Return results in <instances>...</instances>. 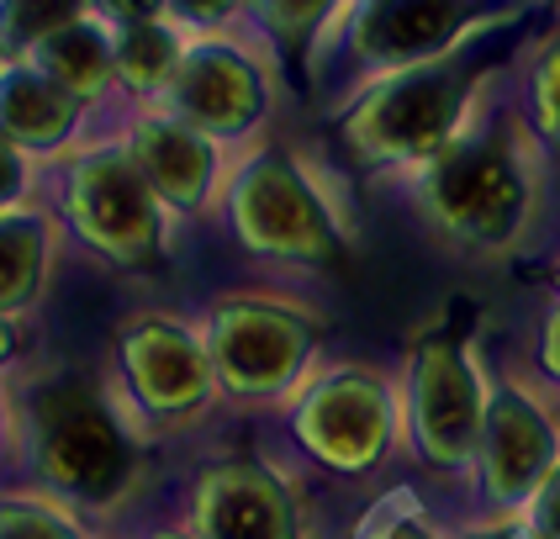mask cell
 I'll use <instances>...</instances> for the list:
<instances>
[{
	"mask_svg": "<svg viewBox=\"0 0 560 539\" xmlns=\"http://www.w3.org/2000/svg\"><path fill=\"white\" fill-rule=\"evenodd\" d=\"M513 201H518V186H513L508 164L487 149H470L439 175V207L476 233H498L513 212Z\"/></svg>",
	"mask_w": 560,
	"mask_h": 539,
	"instance_id": "cell-1",
	"label": "cell"
},
{
	"mask_svg": "<svg viewBox=\"0 0 560 539\" xmlns=\"http://www.w3.org/2000/svg\"><path fill=\"white\" fill-rule=\"evenodd\" d=\"M455 80H412V85H397L392 95H381L371 106V122L375 132L392 143V149H429L444 122L455 117Z\"/></svg>",
	"mask_w": 560,
	"mask_h": 539,
	"instance_id": "cell-2",
	"label": "cell"
},
{
	"mask_svg": "<svg viewBox=\"0 0 560 539\" xmlns=\"http://www.w3.org/2000/svg\"><path fill=\"white\" fill-rule=\"evenodd\" d=\"M460 16H466V0H381L365 16L360 37L375 54H418L444 43L460 27Z\"/></svg>",
	"mask_w": 560,
	"mask_h": 539,
	"instance_id": "cell-3",
	"label": "cell"
},
{
	"mask_svg": "<svg viewBox=\"0 0 560 539\" xmlns=\"http://www.w3.org/2000/svg\"><path fill=\"white\" fill-rule=\"evenodd\" d=\"M48 440H54V466H59L63 481L101 487L106 476L117 471V440H112V429H106L85 402H74L69 418H59V423L48 429Z\"/></svg>",
	"mask_w": 560,
	"mask_h": 539,
	"instance_id": "cell-4",
	"label": "cell"
},
{
	"mask_svg": "<svg viewBox=\"0 0 560 539\" xmlns=\"http://www.w3.org/2000/svg\"><path fill=\"white\" fill-rule=\"evenodd\" d=\"M186 106L196 117H207V122H233V117H244L254 106V80L233 59L207 54V59L190 63L186 74Z\"/></svg>",
	"mask_w": 560,
	"mask_h": 539,
	"instance_id": "cell-5",
	"label": "cell"
},
{
	"mask_svg": "<svg viewBox=\"0 0 560 539\" xmlns=\"http://www.w3.org/2000/svg\"><path fill=\"white\" fill-rule=\"evenodd\" d=\"M470 434V391L460 365L439 349L429 360V440L439 455H455Z\"/></svg>",
	"mask_w": 560,
	"mask_h": 539,
	"instance_id": "cell-6",
	"label": "cell"
},
{
	"mask_svg": "<svg viewBox=\"0 0 560 539\" xmlns=\"http://www.w3.org/2000/svg\"><path fill=\"white\" fill-rule=\"evenodd\" d=\"M143 154H149V169H154V180L164 190H175V196H196V190H201L207 149H201L196 138L175 132V127H154V132L143 138Z\"/></svg>",
	"mask_w": 560,
	"mask_h": 539,
	"instance_id": "cell-7",
	"label": "cell"
},
{
	"mask_svg": "<svg viewBox=\"0 0 560 539\" xmlns=\"http://www.w3.org/2000/svg\"><path fill=\"white\" fill-rule=\"evenodd\" d=\"M0 117L16 127V132H32V138H54L69 117V101H63L54 85L43 80H11L5 85V101H0Z\"/></svg>",
	"mask_w": 560,
	"mask_h": 539,
	"instance_id": "cell-8",
	"label": "cell"
},
{
	"mask_svg": "<svg viewBox=\"0 0 560 539\" xmlns=\"http://www.w3.org/2000/svg\"><path fill=\"white\" fill-rule=\"evenodd\" d=\"M492 440L502 449V487H524L529 471L539 466V455H545V434H539V423H534L524 408H508L498 412V429H492Z\"/></svg>",
	"mask_w": 560,
	"mask_h": 539,
	"instance_id": "cell-9",
	"label": "cell"
},
{
	"mask_svg": "<svg viewBox=\"0 0 560 539\" xmlns=\"http://www.w3.org/2000/svg\"><path fill=\"white\" fill-rule=\"evenodd\" d=\"M43 59H48V69L59 74L69 91H91L95 80L106 74V48H101L95 32H54Z\"/></svg>",
	"mask_w": 560,
	"mask_h": 539,
	"instance_id": "cell-10",
	"label": "cell"
},
{
	"mask_svg": "<svg viewBox=\"0 0 560 539\" xmlns=\"http://www.w3.org/2000/svg\"><path fill=\"white\" fill-rule=\"evenodd\" d=\"M170 59H175V43H170L164 32H154V27H132L122 37V54H117V63H122V74L132 80V85L159 80V74L170 69Z\"/></svg>",
	"mask_w": 560,
	"mask_h": 539,
	"instance_id": "cell-11",
	"label": "cell"
},
{
	"mask_svg": "<svg viewBox=\"0 0 560 539\" xmlns=\"http://www.w3.org/2000/svg\"><path fill=\"white\" fill-rule=\"evenodd\" d=\"M80 0H11L5 5V32L11 37H37V32H63L74 22Z\"/></svg>",
	"mask_w": 560,
	"mask_h": 539,
	"instance_id": "cell-12",
	"label": "cell"
},
{
	"mask_svg": "<svg viewBox=\"0 0 560 539\" xmlns=\"http://www.w3.org/2000/svg\"><path fill=\"white\" fill-rule=\"evenodd\" d=\"M265 5H270V16H276V22H307L323 0H265Z\"/></svg>",
	"mask_w": 560,
	"mask_h": 539,
	"instance_id": "cell-13",
	"label": "cell"
},
{
	"mask_svg": "<svg viewBox=\"0 0 560 539\" xmlns=\"http://www.w3.org/2000/svg\"><path fill=\"white\" fill-rule=\"evenodd\" d=\"M545 106H550V117H556V127H560V59L545 69Z\"/></svg>",
	"mask_w": 560,
	"mask_h": 539,
	"instance_id": "cell-14",
	"label": "cell"
},
{
	"mask_svg": "<svg viewBox=\"0 0 560 539\" xmlns=\"http://www.w3.org/2000/svg\"><path fill=\"white\" fill-rule=\"evenodd\" d=\"M159 0H106V11H117V16H149Z\"/></svg>",
	"mask_w": 560,
	"mask_h": 539,
	"instance_id": "cell-15",
	"label": "cell"
},
{
	"mask_svg": "<svg viewBox=\"0 0 560 539\" xmlns=\"http://www.w3.org/2000/svg\"><path fill=\"white\" fill-rule=\"evenodd\" d=\"M175 5H180L186 16H218V11L228 5V0H175Z\"/></svg>",
	"mask_w": 560,
	"mask_h": 539,
	"instance_id": "cell-16",
	"label": "cell"
},
{
	"mask_svg": "<svg viewBox=\"0 0 560 539\" xmlns=\"http://www.w3.org/2000/svg\"><path fill=\"white\" fill-rule=\"evenodd\" d=\"M550 529H556V535H560V492H556V497H550Z\"/></svg>",
	"mask_w": 560,
	"mask_h": 539,
	"instance_id": "cell-17",
	"label": "cell"
},
{
	"mask_svg": "<svg viewBox=\"0 0 560 539\" xmlns=\"http://www.w3.org/2000/svg\"><path fill=\"white\" fill-rule=\"evenodd\" d=\"M392 539H429V535H423V529H412V524H407V529H397V535H392Z\"/></svg>",
	"mask_w": 560,
	"mask_h": 539,
	"instance_id": "cell-18",
	"label": "cell"
},
{
	"mask_svg": "<svg viewBox=\"0 0 560 539\" xmlns=\"http://www.w3.org/2000/svg\"><path fill=\"white\" fill-rule=\"evenodd\" d=\"M11 539H37V529H32V524H27V529H22V535H11Z\"/></svg>",
	"mask_w": 560,
	"mask_h": 539,
	"instance_id": "cell-19",
	"label": "cell"
},
{
	"mask_svg": "<svg viewBox=\"0 0 560 539\" xmlns=\"http://www.w3.org/2000/svg\"><path fill=\"white\" fill-rule=\"evenodd\" d=\"M5 180H11V169H5V159H0V186H5Z\"/></svg>",
	"mask_w": 560,
	"mask_h": 539,
	"instance_id": "cell-20",
	"label": "cell"
},
{
	"mask_svg": "<svg viewBox=\"0 0 560 539\" xmlns=\"http://www.w3.org/2000/svg\"><path fill=\"white\" fill-rule=\"evenodd\" d=\"M0 349H5V333H0Z\"/></svg>",
	"mask_w": 560,
	"mask_h": 539,
	"instance_id": "cell-21",
	"label": "cell"
}]
</instances>
